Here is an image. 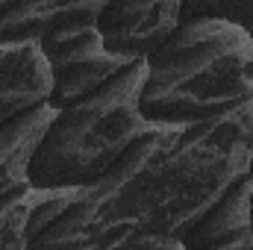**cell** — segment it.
<instances>
[{
    "label": "cell",
    "instance_id": "1",
    "mask_svg": "<svg viewBox=\"0 0 253 250\" xmlns=\"http://www.w3.org/2000/svg\"><path fill=\"white\" fill-rule=\"evenodd\" d=\"M253 100L203 124L162 126L53 218L33 248H165L183 239L221 194L251 171Z\"/></svg>",
    "mask_w": 253,
    "mask_h": 250
},
{
    "label": "cell",
    "instance_id": "2",
    "mask_svg": "<svg viewBox=\"0 0 253 250\" xmlns=\"http://www.w3.org/2000/svg\"><path fill=\"white\" fill-rule=\"evenodd\" d=\"M253 100V39L221 15L183 18L147 56L138 109L150 124L189 126Z\"/></svg>",
    "mask_w": 253,
    "mask_h": 250
},
{
    "label": "cell",
    "instance_id": "3",
    "mask_svg": "<svg viewBox=\"0 0 253 250\" xmlns=\"http://www.w3.org/2000/svg\"><path fill=\"white\" fill-rule=\"evenodd\" d=\"M144 71L147 59H132L115 80H109L97 91L56 109L30 159L33 186H97L126 156V150L156 126L138 109Z\"/></svg>",
    "mask_w": 253,
    "mask_h": 250
},
{
    "label": "cell",
    "instance_id": "4",
    "mask_svg": "<svg viewBox=\"0 0 253 250\" xmlns=\"http://www.w3.org/2000/svg\"><path fill=\"white\" fill-rule=\"evenodd\" d=\"M42 53L50 68V106L62 109L115 80L132 59L109 50L97 18H65L42 30Z\"/></svg>",
    "mask_w": 253,
    "mask_h": 250
},
{
    "label": "cell",
    "instance_id": "5",
    "mask_svg": "<svg viewBox=\"0 0 253 250\" xmlns=\"http://www.w3.org/2000/svg\"><path fill=\"white\" fill-rule=\"evenodd\" d=\"M186 0H106L97 27L109 50L147 59L183 21Z\"/></svg>",
    "mask_w": 253,
    "mask_h": 250
},
{
    "label": "cell",
    "instance_id": "6",
    "mask_svg": "<svg viewBox=\"0 0 253 250\" xmlns=\"http://www.w3.org/2000/svg\"><path fill=\"white\" fill-rule=\"evenodd\" d=\"M50 100V68L39 39H0V126Z\"/></svg>",
    "mask_w": 253,
    "mask_h": 250
},
{
    "label": "cell",
    "instance_id": "7",
    "mask_svg": "<svg viewBox=\"0 0 253 250\" xmlns=\"http://www.w3.org/2000/svg\"><path fill=\"white\" fill-rule=\"evenodd\" d=\"M183 250H253V177L236 180L191 227Z\"/></svg>",
    "mask_w": 253,
    "mask_h": 250
},
{
    "label": "cell",
    "instance_id": "8",
    "mask_svg": "<svg viewBox=\"0 0 253 250\" xmlns=\"http://www.w3.org/2000/svg\"><path fill=\"white\" fill-rule=\"evenodd\" d=\"M80 188H36L33 183L0 197V250H27L36 236L74 203Z\"/></svg>",
    "mask_w": 253,
    "mask_h": 250
},
{
    "label": "cell",
    "instance_id": "9",
    "mask_svg": "<svg viewBox=\"0 0 253 250\" xmlns=\"http://www.w3.org/2000/svg\"><path fill=\"white\" fill-rule=\"evenodd\" d=\"M56 109L42 103L0 126V197L30 183V159Z\"/></svg>",
    "mask_w": 253,
    "mask_h": 250
},
{
    "label": "cell",
    "instance_id": "10",
    "mask_svg": "<svg viewBox=\"0 0 253 250\" xmlns=\"http://www.w3.org/2000/svg\"><path fill=\"white\" fill-rule=\"evenodd\" d=\"M106 0H15L0 15V39H39L65 18H97Z\"/></svg>",
    "mask_w": 253,
    "mask_h": 250
},
{
    "label": "cell",
    "instance_id": "11",
    "mask_svg": "<svg viewBox=\"0 0 253 250\" xmlns=\"http://www.w3.org/2000/svg\"><path fill=\"white\" fill-rule=\"evenodd\" d=\"M191 15H221L239 24H251L253 0H186L183 18H191Z\"/></svg>",
    "mask_w": 253,
    "mask_h": 250
},
{
    "label": "cell",
    "instance_id": "12",
    "mask_svg": "<svg viewBox=\"0 0 253 250\" xmlns=\"http://www.w3.org/2000/svg\"><path fill=\"white\" fill-rule=\"evenodd\" d=\"M12 3H15V0H0V15H3V12H6V9L12 6Z\"/></svg>",
    "mask_w": 253,
    "mask_h": 250
},
{
    "label": "cell",
    "instance_id": "13",
    "mask_svg": "<svg viewBox=\"0 0 253 250\" xmlns=\"http://www.w3.org/2000/svg\"><path fill=\"white\" fill-rule=\"evenodd\" d=\"M245 27H248V33H251V39H253V21L251 24H245Z\"/></svg>",
    "mask_w": 253,
    "mask_h": 250
},
{
    "label": "cell",
    "instance_id": "14",
    "mask_svg": "<svg viewBox=\"0 0 253 250\" xmlns=\"http://www.w3.org/2000/svg\"><path fill=\"white\" fill-rule=\"evenodd\" d=\"M251 177H253V159H251Z\"/></svg>",
    "mask_w": 253,
    "mask_h": 250
}]
</instances>
